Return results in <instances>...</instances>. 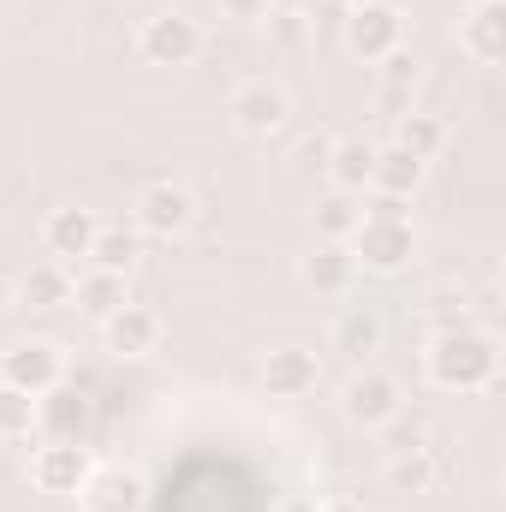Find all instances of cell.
Listing matches in <instances>:
<instances>
[{"instance_id":"1","label":"cell","mask_w":506,"mask_h":512,"mask_svg":"<svg viewBox=\"0 0 506 512\" xmlns=\"http://www.w3.org/2000/svg\"><path fill=\"white\" fill-rule=\"evenodd\" d=\"M423 376L441 393H483L501 376V340L489 328H441L423 346Z\"/></svg>"},{"instance_id":"2","label":"cell","mask_w":506,"mask_h":512,"mask_svg":"<svg viewBox=\"0 0 506 512\" xmlns=\"http://www.w3.org/2000/svg\"><path fill=\"white\" fill-rule=\"evenodd\" d=\"M346 251H352L358 268H370V274H399L417 256V233L405 221V203L399 197H376L370 215L358 221V233L346 239Z\"/></svg>"},{"instance_id":"3","label":"cell","mask_w":506,"mask_h":512,"mask_svg":"<svg viewBox=\"0 0 506 512\" xmlns=\"http://www.w3.org/2000/svg\"><path fill=\"white\" fill-rule=\"evenodd\" d=\"M137 54H143L149 66H191V60L203 54V24H197L191 12L167 6V12L143 18V30H137Z\"/></svg>"},{"instance_id":"4","label":"cell","mask_w":506,"mask_h":512,"mask_svg":"<svg viewBox=\"0 0 506 512\" xmlns=\"http://www.w3.org/2000/svg\"><path fill=\"white\" fill-rule=\"evenodd\" d=\"M131 221H137V233H149V239H173V233H185V227L197 221V197H191V185H179V179H149V185L137 191V203H131Z\"/></svg>"},{"instance_id":"5","label":"cell","mask_w":506,"mask_h":512,"mask_svg":"<svg viewBox=\"0 0 506 512\" xmlns=\"http://www.w3.org/2000/svg\"><path fill=\"white\" fill-rule=\"evenodd\" d=\"M227 114H233V131L239 137H274V131H286V120H292V96L274 78H251V84L233 90Z\"/></svg>"},{"instance_id":"6","label":"cell","mask_w":506,"mask_h":512,"mask_svg":"<svg viewBox=\"0 0 506 512\" xmlns=\"http://www.w3.org/2000/svg\"><path fill=\"white\" fill-rule=\"evenodd\" d=\"M405 411V393L399 382L387 376V370H358L352 382L340 387V417L352 423V429H381V423H393Z\"/></svg>"},{"instance_id":"7","label":"cell","mask_w":506,"mask_h":512,"mask_svg":"<svg viewBox=\"0 0 506 512\" xmlns=\"http://www.w3.org/2000/svg\"><path fill=\"white\" fill-rule=\"evenodd\" d=\"M0 382L24 387V393H48L54 382H66V352H60L54 340H42V334L12 340V346L0 352Z\"/></svg>"},{"instance_id":"8","label":"cell","mask_w":506,"mask_h":512,"mask_svg":"<svg viewBox=\"0 0 506 512\" xmlns=\"http://www.w3.org/2000/svg\"><path fill=\"white\" fill-rule=\"evenodd\" d=\"M346 48L358 60H381V54L405 48V12L393 0H358L346 12Z\"/></svg>"},{"instance_id":"9","label":"cell","mask_w":506,"mask_h":512,"mask_svg":"<svg viewBox=\"0 0 506 512\" xmlns=\"http://www.w3.org/2000/svg\"><path fill=\"white\" fill-rule=\"evenodd\" d=\"M90 447L84 441H42L36 453H30V489L36 495H78L84 489V477H90Z\"/></svg>"},{"instance_id":"10","label":"cell","mask_w":506,"mask_h":512,"mask_svg":"<svg viewBox=\"0 0 506 512\" xmlns=\"http://www.w3.org/2000/svg\"><path fill=\"white\" fill-rule=\"evenodd\" d=\"M78 501H84V512H143L149 489H143V477L126 471V465H90Z\"/></svg>"},{"instance_id":"11","label":"cell","mask_w":506,"mask_h":512,"mask_svg":"<svg viewBox=\"0 0 506 512\" xmlns=\"http://www.w3.org/2000/svg\"><path fill=\"white\" fill-rule=\"evenodd\" d=\"M316 382H322V358L310 346H274L262 358V387L274 399H304V393H316Z\"/></svg>"},{"instance_id":"12","label":"cell","mask_w":506,"mask_h":512,"mask_svg":"<svg viewBox=\"0 0 506 512\" xmlns=\"http://www.w3.org/2000/svg\"><path fill=\"white\" fill-rule=\"evenodd\" d=\"M459 48L477 66H495L506 54V0H471L459 12Z\"/></svg>"},{"instance_id":"13","label":"cell","mask_w":506,"mask_h":512,"mask_svg":"<svg viewBox=\"0 0 506 512\" xmlns=\"http://www.w3.org/2000/svg\"><path fill=\"white\" fill-rule=\"evenodd\" d=\"M96 233H102V221H96V209H78V203H66V209H54L48 221H42V245L54 262H90V245H96Z\"/></svg>"},{"instance_id":"14","label":"cell","mask_w":506,"mask_h":512,"mask_svg":"<svg viewBox=\"0 0 506 512\" xmlns=\"http://www.w3.org/2000/svg\"><path fill=\"white\" fill-rule=\"evenodd\" d=\"M36 429H42L48 441H84V429H90V399H84L78 387L54 382L48 393H36Z\"/></svg>"},{"instance_id":"15","label":"cell","mask_w":506,"mask_h":512,"mask_svg":"<svg viewBox=\"0 0 506 512\" xmlns=\"http://www.w3.org/2000/svg\"><path fill=\"white\" fill-rule=\"evenodd\" d=\"M102 340L114 358H149L161 346V316L149 304H120L108 322H102Z\"/></svg>"},{"instance_id":"16","label":"cell","mask_w":506,"mask_h":512,"mask_svg":"<svg viewBox=\"0 0 506 512\" xmlns=\"http://www.w3.org/2000/svg\"><path fill=\"white\" fill-rule=\"evenodd\" d=\"M423 173H429V161H417L411 149H399V143H376V173H370V191L376 197H411L417 185H423Z\"/></svg>"},{"instance_id":"17","label":"cell","mask_w":506,"mask_h":512,"mask_svg":"<svg viewBox=\"0 0 506 512\" xmlns=\"http://www.w3.org/2000/svg\"><path fill=\"white\" fill-rule=\"evenodd\" d=\"M328 179H334V191H352V197H364L370 191V173H376V143L370 137H340L334 149H328Z\"/></svg>"},{"instance_id":"18","label":"cell","mask_w":506,"mask_h":512,"mask_svg":"<svg viewBox=\"0 0 506 512\" xmlns=\"http://www.w3.org/2000/svg\"><path fill=\"white\" fill-rule=\"evenodd\" d=\"M72 304H78L90 322H108L120 304H131L126 274H114V268H90V274H78V280H72Z\"/></svg>"},{"instance_id":"19","label":"cell","mask_w":506,"mask_h":512,"mask_svg":"<svg viewBox=\"0 0 506 512\" xmlns=\"http://www.w3.org/2000/svg\"><path fill=\"white\" fill-rule=\"evenodd\" d=\"M18 298L30 304V310H66L72 304V268L66 262H30V274L18 280Z\"/></svg>"},{"instance_id":"20","label":"cell","mask_w":506,"mask_h":512,"mask_svg":"<svg viewBox=\"0 0 506 512\" xmlns=\"http://www.w3.org/2000/svg\"><path fill=\"white\" fill-rule=\"evenodd\" d=\"M352 280H358V262H352L346 245H328V239H322L316 251L304 256V286H310V292H346Z\"/></svg>"},{"instance_id":"21","label":"cell","mask_w":506,"mask_h":512,"mask_svg":"<svg viewBox=\"0 0 506 512\" xmlns=\"http://www.w3.org/2000/svg\"><path fill=\"white\" fill-rule=\"evenodd\" d=\"M310 221H316V233H322L328 245H346V239L358 233V221H364V197H352V191H328V197H316Z\"/></svg>"},{"instance_id":"22","label":"cell","mask_w":506,"mask_h":512,"mask_svg":"<svg viewBox=\"0 0 506 512\" xmlns=\"http://www.w3.org/2000/svg\"><path fill=\"white\" fill-rule=\"evenodd\" d=\"M393 143H399V149H411L417 161H435V155L447 149V126H441L435 114L405 108V114H393Z\"/></svg>"},{"instance_id":"23","label":"cell","mask_w":506,"mask_h":512,"mask_svg":"<svg viewBox=\"0 0 506 512\" xmlns=\"http://www.w3.org/2000/svg\"><path fill=\"white\" fill-rule=\"evenodd\" d=\"M137 256H143V233H137V227H108V221H102V233H96V245H90V268L131 274Z\"/></svg>"},{"instance_id":"24","label":"cell","mask_w":506,"mask_h":512,"mask_svg":"<svg viewBox=\"0 0 506 512\" xmlns=\"http://www.w3.org/2000/svg\"><path fill=\"white\" fill-rule=\"evenodd\" d=\"M435 477H441V465H435L429 447H411V453H393V459H387V483H393L399 495H423Z\"/></svg>"},{"instance_id":"25","label":"cell","mask_w":506,"mask_h":512,"mask_svg":"<svg viewBox=\"0 0 506 512\" xmlns=\"http://www.w3.org/2000/svg\"><path fill=\"white\" fill-rule=\"evenodd\" d=\"M36 435V393L0 382V441H30Z\"/></svg>"},{"instance_id":"26","label":"cell","mask_w":506,"mask_h":512,"mask_svg":"<svg viewBox=\"0 0 506 512\" xmlns=\"http://www.w3.org/2000/svg\"><path fill=\"white\" fill-rule=\"evenodd\" d=\"M334 340H340L346 352H370V346L381 340V322H376V310H364V304H358V310H346V316L334 322Z\"/></svg>"},{"instance_id":"27","label":"cell","mask_w":506,"mask_h":512,"mask_svg":"<svg viewBox=\"0 0 506 512\" xmlns=\"http://www.w3.org/2000/svg\"><path fill=\"white\" fill-rule=\"evenodd\" d=\"M376 66H381V90H405V84L417 78V60H411L405 48H393V54H381Z\"/></svg>"},{"instance_id":"28","label":"cell","mask_w":506,"mask_h":512,"mask_svg":"<svg viewBox=\"0 0 506 512\" xmlns=\"http://www.w3.org/2000/svg\"><path fill=\"white\" fill-rule=\"evenodd\" d=\"M268 30H274V42H304V18H298V6H268Z\"/></svg>"},{"instance_id":"29","label":"cell","mask_w":506,"mask_h":512,"mask_svg":"<svg viewBox=\"0 0 506 512\" xmlns=\"http://www.w3.org/2000/svg\"><path fill=\"white\" fill-rule=\"evenodd\" d=\"M233 18H268V0H221Z\"/></svg>"},{"instance_id":"30","label":"cell","mask_w":506,"mask_h":512,"mask_svg":"<svg viewBox=\"0 0 506 512\" xmlns=\"http://www.w3.org/2000/svg\"><path fill=\"white\" fill-rule=\"evenodd\" d=\"M316 512H364V501H352V495H334V501H322Z\"/></svg>"},{"instance_id":"31","label":"cell","mask_w":506,"mask_h":512,"mask_svg":"<svg viewBox=\"0 0 506 512\" xmlns=\"http://www.w3.org/2000/svg\"><path fill=\"white\" fill-rule=\"evenodd\" d=\"M12 304H18V286H12V280H6V274H0V316H6V310H12Z\"/></svg>"},{"instance_id":"32","label":"cell","mask_w":506,"mask_h":512,"mask_svg":"<svg viewBox=\"0 0 506 512\" xmlns=\"http://www.w3.org/2000/svg\"><path fill=\"white\" fill-rule=\"evenodd\" d=\"M268 6H298V0H268Z\"/></svg>"}]
</instances>
